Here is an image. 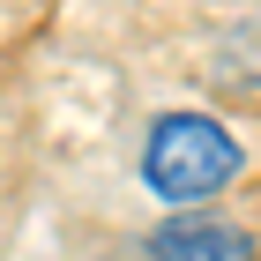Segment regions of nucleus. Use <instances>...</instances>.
I'll list each match as a JSON object with an SVG mask.
<instances>
[{"label": "nucleus", "instance_id": "nucleus-1", "mask_svg": "<svg viewBox=\"0 0 261 261\" xmlns=\"http://www.w3.org/2000/svg\"><path fill=\"white\" fill-rule=\"evenodd\" d=\"M239 179V142L209 112H164L142 142V187L164 201H201Z\"/></svg>", "mask_w": 261, "mask_h": 261}, {"label": "nucleus", "instance_id": "nucleus-2", "mask_svg": "<svg viewBox=\"0 0 261 261\" xmlns=\"http://www.w3.org/2000/svg\"><path fill=\"white\" fill-rule=\"evenodd\" d=\"M142 261H254V239L224 217H172L149 231Z\"/></svg>", "mask_w": 261, "mask_h": 261}]
</instances>
